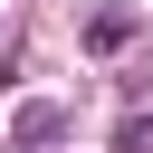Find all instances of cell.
<instances>
[{"instance_id":"obj_1","label":"cell","mask_w":153,"mask_h":153,"mask_svg":"<svg viewBox=\"0 0 153 153\" xmlns=\"http://www.w3.org/2000/svg\"><path fill=\"white\" fill-rule=\"evenodd\" d=\"M134 29H143V19H134V10H96V29H86V48H105V57H115V48H124V38H134Z\"/></svg>"},{"instance_id":"obj_2","label":"cell","mask_w":153,"mask_h":153,"mask_svg":"<svg viewBox=\"0 0 153 153\" xmlns=\"http://www.w3.org/2000/svg\"><path fill=\"white\" fill-rule=\"evenodd\" d=\"M57 124H67L57 105H19V143H57Z\"/></svg>"},{"instance_id":"obj_3","label":"cell","mask_w":153,"mask_h":153,"mask_svg":"<svg viewBox=\"0 0 153 153\" xmlns=\"http://www.w3.org/2000/svg\"><path fill=\"white\" fill-rule=\"evenodd\" d=\"M115 153H153V115H124L115 124Z\"/></svg>"}]
</instances>
